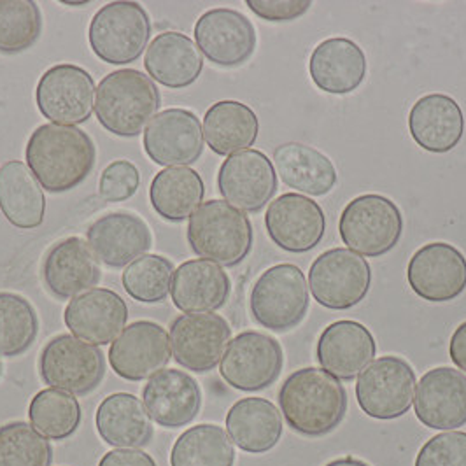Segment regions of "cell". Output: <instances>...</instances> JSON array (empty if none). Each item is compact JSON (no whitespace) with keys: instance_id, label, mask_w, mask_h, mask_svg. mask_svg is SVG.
I'll return each instance as SVG.
<instances>
[{"instance_id":"1","label":"cell","mask_w":466,"mask_h":466,"mask_svg":"<svg viewBox=\"0 0 466 466\" xmlns=\"http://www.w3.org/2000/svg\"><path fill=\"white\" fill-rule=\"evenodd\" d=\"M25 160L43 189L66 193L92 174L96 149L92 137L81 128L47 123L32 132Z\"/></svg>"},{"instance_id":"2","label":"cell","mask_w":466,"mask_h":466,"mask_svg":"<svg viewBox=\"0 0 466 466\" xmlns=\"http://www.w3.org/2000/svg\"><path fill=\"white\" fill-rule=\"evenodd\" d=\"M280 412L299 435L319 439L346 418L348 391L323 369L307 367L291 373L279 390Z\"/></svg>"},{"instance_id":"3","label":"cell","mask_w":466,"mask_h":466,"mask_svg":"<svg viewBox=\"0 0 466 466\" xmlns=\"http://www.w3.org/2000/svg\"><path fill=\"white\" fill-rule=\"evenodd\" d=\"M158 109L160 92L153 79L140 70H115L96 86V119L117 137H137Z\"/></svg>"},{"instance_id":"4","label":"cell","mask_w":466,"mask_h":466,"mask_svg":"<svg viewBox=\"0 0 466 466\" xmlns=\"http://www.w3.org/2000/svg\"><path fill=\"white\" fill-rule=\"evenodd\" d=\"M187 244L197 257L221 267H237L253 249L251 219L225 200L204 202L187 223Z\"/></svg>"},{"instance_id":"5","label":"cell","mask_w":466,"mask_h":466,"mask_svg":"<svg viewBox=\"0 0 466 466\" xmlns=\"http://www.w3.org/2000/svg\"><path fill=\"white\" fill-rule=\"evenodd\" d=\"M339 233L350 251L361 257H382L397 248L403 233V216L384 195H360L342 210Z\"/></svg>"},{"instance_id":"6","label":"cell","mask_w":466,"mask_h":466,"mask_svg":"<svg viewBox=\"0 0 466 466\" xmlns=\"http://www.w3.org/2000/svg\"><path fill=\"white\" fill-rule=\"evenodd\" d=\"M151 20L139 2L117 0L100 7L88 28L95 56L111 66L134 64L147 47Z\"/></svg>"},{"instance_id":"7","label":"cell","mask_w":466,"mask_h":466,"mask_svg":"<svg viewBox=\"0 0 466 466\" xmlns=\"http://www.w3.org/2000/svg\"><path fill=\"white\" fill-rule=\"evenodd\" d=\"M251 316L259 327L284 333L299 327L309 310V284L302 268L280 263L258 278L249 297Z\"/></svg>"},{"instance_id":"8","label":"cell","mask_w":466,"mask_h":466,"mask_svg":"<svg viewBox=\"0 0 466 466\" xmlns=\"http://www.w3.org/2000/svg\"><path fill=\"white\" fill-rule=\"evenodd\" d=\"M372 286V268L361 255L333 248L316 258L309 270L312 299L329 310H350L363 302Z\"/></svg>"},{"instance_id":"9","label":"cell","mask_w":466,"mask_h":466,"mask_svg":"<svg viewBox=\"0 0 466 466\" xmlns=\"http://www.w3.org/2000/svg\"><path fill=\"white\" fill-rule=\"evenodd\" d=\"M416 384V372L409 361L400 356H382L360 373L356 400L369 418L398 420L410 410Z\"/></svg>"},{"instance_id":"10","label":"cell","mask_w":466,"mask_h":466,"mask_svg":"<svg viewBox=\"0 0 466 466\" xmlns=\"http://www.w3.org/2000/svg\"><path fill=\"white\" fill-rule=\"evenodd\" d=\"M39 373L49 388L83 397L102 382L106 361L96 346L72 335H58L41 350Z\"/></svg>"},{"instance_id":"11","label":"cell","mask_w":466,"mask_h":466,"mask_svg":"<svg viewBox=\"0 0 466 466\" xmlns=\"http://www.w3.org/2000/svg\"><path fill=\"white\" fill-rule=\"evenodd\" d=\"M284 352L279 342L261 331H242L223 354L219 373L238 391H261L272 386L282 372Z\"/></svg>"},{"instance_id":"12","label":"cell","mask_w":466,"mask_h":466,"mask_svg":"<svg viewBox=\"0 0 466 466\" xmlns=\"http://www.w3.org/2000/svg\"><path fill=\"white\" fill-rule=\"evenodd\" d=\"M92 74L74 64L53 66L35 88L37 109L53 125L74 127L86 123L95 106Z\"/></svg>"},{"instance_id":"13","label":"cell","mask_w":466,"mask_h":466,"mask_svg":"<svg viewBox=\"0 0 466 466\" xmlns=\"http://www.w3.org/2000/svg\"><path fill=\"white\" fill-rule=\"evenodd\" d=\"M232 342V328L212 312L183 314L170 325V346L176 363L195 373L214 370Z\"/></svg>"},{"instance_id":"14","label":"cell","mask_w":466,"mask_h":466,"mask_svg":"<svg viewBox=\"0 0 466 466\" xmlns=\"http://www.w3.org/2000/svg\"><path fill=\"white\" fill-rule=\"evenodd\" d=\"M195 43L210 64L225 69L244 66L257 51V28L242 13L218 7L195 24Z\"/></svg>"},{"instance_id":"15","label":"cell","mask_w":466,"mask_h":466,"mask_svg":"<svg viewBox=\"0 0 466 466\" xmlns=\"http://www.w3.org/2000/svg\"><path fill=\"white\" fill-rule=\"evenodd\" d=\"M407 280L426 302H452L465 293V255L447 242L424 244L407 265Z\"/></svg>"},{"instance_id":"16","label":"cell","mask_w":466,"mask_h":466,"mask_svg":"<svg viewBox=\"0 0 466 466\" xmlns=\"http://www.w3.org/2000/svg\"><path fill=\"white\" fill-rule=\"evenodd\" d=\"M218 189L233 208L257 214L274 198L278 172L265 153L258 149L240 151L219 167Z\"/></svg>"},{"instance_id":"17","label":"cell","mask_w":466,"mask_h":466,"mask_svg":"<svg viewBox=\"0 0 466 466\" xmlns=\"http://www.w3.org/2000/svg\"><path fill=\"white\" fill-rule=\"evenodd\" d=\"M265 228L278 248L303 255L323 240L327 216L312 198L300 193H284L270 202L265 214Z\"/></svg>"},{"instance_id":"18","label":"cell","mask_w":466,"mask_h":466,"mask_svg":"<svg viewBox=\"0 0 466 466\" xmlns=\"http://www.w3.org/2000/svg\"><path fill=\"white\" fill-rule=\"evenodd\" d=\"M144 151L157 165L187 167L204 153L200 119L187 109H165L144 130Z\"/></svg>"},{"instance_id":"19","label":"cell","mask_w":466,"mask_h":466,"mask_svg":"<svg viewBox=\"0 0 466 466\" xmlns=\"http://www.w3.org/2000/svg\"><path fill=\"white\" fill-rule=\"evenodd\" d=\"M170 360V337L162 325L153 321H137L125 328L109 350L113 372L130 382L151 379Z\"/></svg>"},{"instance_id":"20","label":"cell","mask_w":466,"mask_h":466,"mask_svg":"<svg viewBox=\"0 0 466 466\" xmlns=\"http://www.w3.org/2000/svg\"><path fill=\"white\" fill-rule=\"evenodd\" d=\"M64 321L76 339L92 346H107L127 328L128 307L116 291L95 288L70 300Z\"/></svg>"},{"instance_id":"21","label":"cell","mask_w":466,"mask_h":466,"mask_svg":"<svg viewBox=\"0 0 466 466\" xmlns=\"http://www.w3.org/2000/svg\"><path fill=\"white\" fill-rule=\"evenodd\" d=\"M416 418L431 430H458L466 424V375L439 367L420 377L414 397Z\"/></svg>"},{"instance_id":"22","label":"cell","mask_w":466,"mask_h":466,"mask_svg":"<svg viewBox=\"0 0 466 466\" xmlns=\"http://www.w3.org/2000/svg\"><path fill=\"white\" fill-rule=\"evenodd\" d=\"M372 331L350 319L335 321L319 335L316 356L323 370L339 380H354L375 358Z\"/></svg>"},{"instance_id":"23","label":"cell","mask_w":466,"mask_h":466,"mask_svg":"<svg viewBox=\"0 0 466 466\" xmlns=\"http://www.w3.org/2000/svg\"><path fill=\"white\" fill-rule=\"evenodd\" d=\"M88 246L106 267L123 268L144 257L153 246L146 221L132 212H111L90 225Z\"/></svg>"},{"instance_id":"24","label":"cell","mask_w":466,"mask_h":466,"mask_svg":"<svg viewBox=\"0 0 466 466\" xmlns=\"http://www.w3.org/2000/svg\"><path fill=\"white\" fill-rule=\"evenodd\" d=\"M43 279L55 299L69 300L94 289L100 280V267L83 238L69 237L49 248L43 261Z\"/></svg>"},{"instance_id":"25","label":"cell","mask_w":466,"mask_h":466,"mask_svg":"<svg viewBox=\"0 0 466 466\" xmlns=\"http://www.w3.org/2000/svg\"><path fill=\"white\" fill-rule=\"evenodd\" d=\"M409 132L420 149L443 155L452 151L465 134L461 106L449 95L420 96L409 113Z\"/></svg>"},{"instance_id":"26","label":"cell","mask_w":466,"mask_h":466,"mask_svg":"<svg viewBox=\"0 0 466 466\" xmlns=\"http://www.w3.org/2000/svg\"><path fill=\"white\" fill-rule=\"evenodd\" d=\"M149 418L164 428L187 426L198 416L202 391L198 382L181 370H162L153 375L142 391Z\"/></svg>"},{"instance_id":"27","label":"cell","mask_w":466,"mask_h":466,"mask_svg":"<svg viewBox=\"0 0 466 466\" xmlns=\"http://www.w3.org/2000/svg\"><path fill=\"white\" fill-rule=\"evenodd\" d=\"M369 72L365 51L348 37H331L314 47L309 60L312 83L325 94H352Z\"/></svg>"},{"instance_id":"28","label":"cell","mask_w":466,"mask_h":466,"mask_svg":"<svg viewBox=\"0 0 466 466\" xmlns=\"http://www.w3.org/2000/svg\"><path fill=\"white\" fill-rule=\"evenodd\" d=\"M144 67L165 88L183 90L200 77L204 58L187 35L168 30L158 34L146 49Z\"/></svg>"},{"instance_id":"29","label":"cell","mask_w":466,"mask_h":466,"mask_svg":"<svg viewBox=\"0 0 466 466\" xmlns=\"http://www.w3.org/2000/svg\"><path fill=\"white\" fill-rule=\"evenodd\" d=\"M232 282L228 274L208 259L185 261L172 279V302L187 312H214L228 302Z\"/></svg>"},{"instance_id":"30","label":"cell","mask_w":466,"mask_h":466,"mask_svg":"<svg viewBox=\"0 0 466 466\" xmlns=\"http://www.w3.org/2000/svg\"><path fill=\"white\" fill-rule=\"evenodd\" d=\"M272 160L282 183L299 193L325 197L339 181L337 168L327 155L302 142L280 144Z\"/></svg>"},{"instance_id":"31","label":"cell","mask_w":466,"mask_h":466,"mask_svg":"<svg viewBox=\"0 0 466 466\" xmlns=\"http://www.w3.org/2000/svg\"><path fill=\"white\" fill-rule=\"evenodd\" d=\"M100 439L119 449H139L153 439V422L139 398L115 393L102 400L95 414Z\"/></svg>"},{"instance_id":"32","label":"cell","mask_w":466,"mask_h":466,"mask_svg":"<svg viewBox=\"0 0 466 466\" xmlns=\"http://www.w3.org/2000/svg\"><path fill=\"white\" fill-rule=\"evenodd\" d=\"M282 428L278 407L265 398H242L227 414L228 437L240 451L249 454H263L274 449L282 437Z\"/></svg>"},{"instance_id":"33","label":"cell","mask_w":466,"mask_h":466,"mask_svg":"<svg viewBox=\"0 0 466 466\" xmlns=\"http://www.w3.org/2000/svg\"><path fill=\"white\" fill-rule=\"evenodd\" d=\"M0 210L20 230H34L45 223L43 187L24 162L11 160L0 167Z\"/></svg>"},{"instance_id":"34","label":"cell","mask_w":466,"mask_h":466,"mask_svg":"<svg viewBox=\"0 0 466 466\" xmlns=\"http://www.w3.org/2000/svg\"><path fill=\"white\" fill-rule=\"evenodd\" d=\"M202 132L212 153L232 157L248 151L257 142L259 121L249 106L238 100H221L208 109Z\"/></svg>"},{"instance_id":"35","label":"cell","mask_w":466,"mask_h":466,"mask_svg":"<svg viewBox=\"0 0 466 466\" xmlns=\"http://www.w3.org/2000/svg\"><path fill=\"white\" fill-rule=\"evenodd\" d=\"M206 197L200 174L189 167L160 170L149 187V202L155 212L170 223H181L198 209Z\"/></svg>"},{"instance_id":"36","label":"cell","mask_w":466,"mask_h":466,"mask_svg":"<svg viewBox=\"0 0 466 466\" xmlns=\"http://www.w3.org/2000/svg\"><path fill=\"white\" fill-rule=\"evenodd\" d=\"M235 449L228 433L218 424L187 430L172 447L170 466H233Z\"/></svg>"},{"instance_id":"37","label":"cell","mask_w":466,"mask_h":466,"mask_svg":"<svg viewBox=\"0 0 466 466\" xmlns=\"http://www.w3.org/2000/svg\"><path fill=\"white\" fill-rule=\"evenodd\" d=\"M81 405L70 393L49 388L32 398L28 418L34 430L49 441H66L81 424Z\"/></svg>"},{"instance_id":"38","label":"cell","mask_w":466,"mask_h":466,"mask_svg":"<svg viewBox=\"0 0 466 466\" xmlns=\"http://www.w3.org/2000/svg\"><path fill=\"white\" fill-rule=\"evenodd\" d=\"M39 319L32 303L16 293H0V356L15 358L32 348Z\"/></svg>"},{"instance_id":"39","label":"cell","mask_w":466,"mask_h":466,"mask_svg":"<svg viewBox=\"0 0 466 466\" xmlns=\"http://www.w3.org/2000/svg\"><path fill=\"white\" fill-rule=\"evenodd\" d=\"M41 34L43 15L35 2L0 0V53H24L39 41Z\"/></svg>"},{"instance_id":"40","label":"cell","mask_w":466,"mask_h":466,"mask_svg":"<svg viewBox=\"0 0 466 466\" xmlns=\"http://www.w3.org/2000/svg\"><path fill=\"white\" fill-rule=\"evenodd\" d=\"M174 272L170 259L160 255H144L125 268L121 282L134 300L162 303L172 289Z\"/></svg>"},{"instance_id":"41","label":"cell","mask_w":466,"mask_h":466,"mask_svg":"<svg viewBox=\"0 0 466 466\" xmlns=\"http://www.w3.org/2000/svg\"><path fill=\"white\" fill-rule=\"evenodd\" d=\"M53 458L51 445L22 420L0 426V466H49Z\"/></svg>"},{"instance_id":"42","label":"cell","mask_w":466,"mask_h":466,"mask_svg":"<svg viewBox=\"0 0 466 466\" xmlns=\"http://www.w3.org/2000/svg\"><path fill=\"white\" fill-rule=\"evenodd\" d=\"M416 466H466L465 431H445L420 447Z\"/></svg>"},{"instance_id":"43","label":"cell","mask_w":466,"mask_h":466,"mask_svg":"<svg viewBox=\"0 0 466 466\" xmlns=\"http://www.w3.org/2000/svg\"><path fill=\"white\" fill-rule=\"evenodd\" d=\"M139 187V168L128 160H116L104 168L98 183V195L104 202L116 204L134 197Z\"/></svg>"},{"instance_id":"44","label":"cell","mask_w":466,"mask_h":466,"mask_svg":"<svg viewBox=\"0 0 466 466\" xmlns=\"http://www.w3.org/2000/svg\"><path fill=\"white\" fill-rule=\"evenodd\" d=\"M246 4L258 18L272 24L293 22L312 5L310 0H248Z\"/></svg>"},{"instance_id":"45","label":"cell","mask_w":466,"mask_h":466,"mask_svg":"<svg viewBox=\"0 0 466 466\" xmlns=\"http://www.w3.org/2000/svg\"><path fill=\"white\" fill-rule=\"evenodd\" d=\"M98 466H157V463L140 449H117L107 452Z\"/></svg>"},{"instance_id":"46","label":"cell","mask_w":466,"mask_h":466,"mask_svg":"<svg viewBox=\"0 0 466 466\" xmlns=\"http://www.w3.org/2000/svg\"><path fill=\"white\" fill-rule=\"evenodd\" d=\"M449 356L452 360V363L466 373V321L456 328V331L451 337L449 342Z\"/></svg>"},{"instance_id":"47","label":"cell","mask_w":466,"mask_h":466,"mask_svg":"<svg viewBox=\"0 0 466 466\" xmlns=\"http://www.w3.org/2000/svg\"><path fill=\"white\" fill-rule=\"evenodd\" d=\"M325 466H370L369 463H365V461H361V460H356V458H350V456H346V458H340V460H333V461H329L328 465Z\"/></svg>"},{"instance_id":"48","label":"cell","mask_w":466,"mask_h":466,"mask_svg":"<svg viewBox=\"0 0 466 466\" xmlns=\"http://www.w3.org/2000/svg\"><path fill=\"white\" fill-rule=\"evenodd\" d=\"M66 5H72V7H79V5H88V2H64Z\"/></svg>"},{"instance_id":"49","label":"cell","mask_w":466,"mask_h":466,"mask_svg":"<svg viewBox=\"0 0 466 466\" xmlns=\"http://www.w3.org/2000/svg\"><path fill=\"white\" fill-rule=\"evenodd\" d=\"M2 369H4V367H2V361H0V377H2V372H4Z\"/></svg>"}]
</instances>
